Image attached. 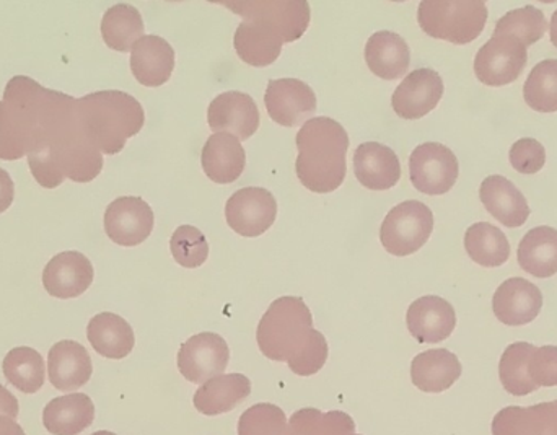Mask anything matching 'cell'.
Instances as JSON below:
<instances>
[{"label": "cell", "instance_id": "836d02e7", "mask_svg": "<svg viewBox=\"0 0 557 435\" xmlns=\"http://www.w3.org/2000/svg\"><path fill=\"white\" fill-rule=\"evenodd\" d=\"M536 346L529 343H513L504 351L499 364V378L507 394L513 397H527L539 388L530 378V358L535 352Z\"/></svg>", "mask_w": 557, "mask_h": 435}, {"label": "cell", "instance_id": "4dcf8cb0", "mask_svg": "<svg viewBox=\"0 0 557 435\" xmlns=\"http://www.w3.org/2000/svg\"><path fill=\"white\" fill-rule=\"evenodd\" d=\"M144 20L139 10L129 3H117L104 12L101 36L108 48L114 51H133L134 45L144 38Z\"/></svg>", "mask_w": 557, "mask_h": 435}, {"label": "cell", "instance_id": "52a82bcc", "mask_svg": "<svg viewBox=\"0 0 557 435\" xmlns=\"http://www.w3.org/2000/svg\"><path fill=\"white\" fill-rule=\"evenodd\" d=\"M527 61L529 52L519 39L494 33L493 38L478 51L474 74L481 84L504 87L520 77Z\"/></svg>", "mask_w": 557, "mask_h": 435}, {"label": "cell", "instance_id": "60d3db41", "mask_svg": "<svg viewBox=\"0 0 557 435\" xmlns=\"http://www.w3.org/2000/svg\"><path fill=\"white\" fill-rule=\"evenodd\" d=\"M510 165L523 175H535L546 163V150L532 137H523L513 144L509 153Z\"/></svg>", "mask_w": 557, "mask_h": 435}, {"label": "cell", "instance_id": "7c38bea8", "mask_svg": "<svg viewBox=\"0 0 557 435\" xmlns=\"http://www.w3.org/2000/svg\"><path fill=\"white\" fill-rule=\"evenodd\" d=\"M264 103L274 123L295 127L307 123L317 111V95L297 78H276L268 84Z\"/></svg>", "mask_w": 557, "mask_h": 435}, {"label": "cell", "instance_id": "8d00e7d4", "mask_svg": "<svg viewBox=\"0 0 557 435\" xmlns=\"http://www.w3.org/2000/svg\"><path fill=\"white\" fill-rule=\"evenodd\" d=\"M548 22L543 15L542 10L533 5L522 7V9L507 12L499 22L496 23L494 33H503L519 39L525 48L535 45L545 36L548 29Z\"/></svg>", "mask_w": 557, "mask_h": 435}, {"label": "cell", "instance_id": "484cf974", "mask_svg": "<svg viewBox=\"0 0 557 435\" xmlns=\"http://www.w3.org/2000/svg\"><path fill=\"white\" fill-rule=\"evenodd\" d=\"M460 361L448 349H431L412 359L411 381L424 394H442L461 377Z\"/></svg>", "mask_w": 557, "mask_h": 435}, {"label": "cell", "instance_id": "4316f807", "mask_svg": "<svg viewBox=\"0 0 557 435\" xmlns=\"http://www.w3.org/2000/svg\"><path fill=\"white\" fill-rule=\"evenodd\" d=\"M363 54L370 71L383 80L403 77L411 64L408 42L398 33L379 32L370 36Z\"/></svg>", "mask_w": 557, "mask_h": 435}, {"label": "cell", "instance_id": "ba28073f", "mask_svg": "<svg viewBox=\"0 0 557 435\" xmlns=\"http://www.w3.org/2000/svg\"><path fill=\"white\" fill-rule=\"evenodd\" d=\"M458 173L460 165L457 157L442 144H421L409 157L412 185L424 195L441 196L450 191L457 183Z\"/></svg>", "mask_w": 557, "mask_h": 435}, {"label": "cell", "instance_id": "7a4b0ae2", "mask_svg": "<svg viewBox=\"0 0 557 435\" xmlns=\"http://www.w3.org/2000/svg\"><path fill=\"white\" fill-rule=\"evenodd\" d=\"M297 149L295 172L305 188L326 195L343 185L349 136L337 121L326 116L308 120L298 130Z\"/></svg>", "mask_w": 557, "mask_h": 435}, {"label": "cell", "instance_id": "5b68a950", "mask_svg": "<svg viewBox=\"0 0 557 435\" xmlns=\"http://www.w3.org/2000/svg\"><path fill=\"white\" fill-rule=\"evenodd\" d=\"M418 22L425 35L454 45L473 42L487 22L484 2H421Z\"/></svg>", "mask_w": 557, "mask_h": 435}, {"label": "cell", "instance_id": "7dc6e473", "mask_svg": "<svg viewBox=\"0 0 557 435\" xmlns=\"http://www.w3.org/2000/svg\"><path fill=\"white\" fill-rule=\"evenodd\" d=\"M0 435H26L15 420L9 417H0Z\"/></svg>", "mask_w": 557, "mask_h": 435}, {"label": "cell", "instance_id": "d6a6232c", "mask_svg": "<svg viewBox=\"0 0 557 435\" xmlns=\"http://www.w3.org/2000/svg\"><path fill=\"white\" fill-rule=\"evenodd\" d=\"M2 369L7 381L22 394H36L45 385V361L33 348L12 349L3 359Z\"/></svg>", "mask_w": 557, "mask_h": 435}, {"label": "cell", "instance_id": "44dd1931", "mask_svg": "<svg viewBox=\"0 0 557 435\" xmlns=\"http://www.w3.org/2000/svg\"><path fill=\"white\" fill-rule=\"evenodd\" d=\"M354 170L360 185L386 191L401 179V163L395 150L379 142L360 144L354 153Z\"/></svg>", "mask_w": 557, "mask_h": 435}, {"label": "cell", "instance_id": "681fc988", "mask_svg": "<svg viewBox=\"0 0 557 435\" xmlns=\"http://www.w3.org/2000/svg\"><path fill=\"white\" fill-rule=\"evenodd\" d=\"M91 435H116V434L110 433V431H98V433H95Z\"/></svg>", "mask_w": 557, "mask_h": 435}, {"label": "cell", "instance_id": "603a6c76", "mask_svg": "<svg viewBox=\"0 0 557 435\" xmlns=\"http://www.w3.org/2000/svg\"><path fill=\"white\" fill-rule=\"evenodd\" d=\"M480 198L486 211L509 228L522 227L532 212L525 196L506 176H487L481 183Z\"/></svg>", "mask_w": 557, "mask_h": 435}, {"label": "cell", "instance_id": "7bdbcfd3", "mask_svg": "<svg viewBox=\"0 0 557 435\" xmlns=\"http://www.w3.org/2000/svg\"><path fill=\"white\" fill-rule=\"evenodd\" d=\"M529 372L536 388L557 387V346L536 348L530 358Z\"/></svg>", "mask_w": 557, "mask_h": 435}, {"label": "cell", "instance_id": "f1b7e54d", "mask_svg": "<svg viewBox=\"0 0 557 435\" xmlns=\"http://www.w3.org/2000/svg\"><path fill=\"white\" fill-rule=\"evenodd\" d=\"M87 338L97 355L107 359L127 358L136 345L133 328L123 316L103 312L95 315L87 326Z\"/></svg>", "mask_w": 557, "mask_h": 435}, {"label": "cell", "instance_id": "74e56055", "mask_svg": "<svg viewBox=\"0 0 557 435\" xmlns=\"http://www.w3.org/2000/svg\"><path fill=\"white\" fill-rule=\"evenodd\" d=\"M238 435H292L287 417L276 405L260 403L242 414Z\"/></svg>", "mask_w": 557, "mask_h": 435}, {"label": "cell", "instance_id": "9a60e30c", "mask_svg": "<svg viewBox=\"0 0 557 435\" xmlns=\"http://www.w3.org/2000/svg\"><path fill=\"white\" fill-rule=\"evenodd\" d=\"M95 271L90 260L78 251L55 254L42 271V286L49 296L67 300L90 289Z\"/></svg>", "mask_w": 557, "mask_h": 435}, {"label": "cell", "instance_id": "2e32d148", "mask_svg": "<svg viewBox=\"0 0 557 435\" xmlns=\"http://www.w3.org/2000/svg\"><path fill=\"white\" fill-rule=\"evenodd\" d=\"M227 7L242 18L255 16L276 26L285 41L294 42L305 35L310 25V3L298 2H218Z\"/></svg>", "mask_w": 557, "mask_h": 435}, {"label": "cell", "instance_id": "4fadbf2b", "mask_svg": "<svg viewBox=\"0 0 557 435\" xmlns=\"http://www.w3.org/2000/svg\"><path fill=\"white\" fill-rule=\"evenodd\" d=\"M444 80L434 69L412 71L396 88L392 107L403 120H421L435 110L444 97Z\"/></svg>", "mask_w": 557, "mask_h": 435}, {"label": "cell", "instance_id": "d6986e66", "mask_svg": "<svg viewBox=\"0 0 557 435\" xmlns=\"http://www.w3.org/2000/svg\"><path fill=\"white\" fill-rule=\"evenodd\" d=\"M285 42L276 26L255 16L244 18L234 36L238 58L253 67H268L276 62Z\"/></svg>", "mask_w": 557, "mask_h": 435}, {"label": "cell", "instance_id": "cb8c5ba5", "mask_svg": "<svg viewBox=\"0 0 557 435\" xmlns=\"http://www.w3.org/2000/svg\"><path fill=\"white\" fill-rule=\"evenodd\" d=\"M202 170L218 185H231L244 175L247 153L237 137L215 133L202 149Z\"/></svg>", "mask_w": 557, "mask_h": 435}, {"label": "cell", "instance_id": "3957f363", "mask_svg": "<svg viewBox=\"0 0 557 435\" xmlns=\"http://www.w3.org/2000/svg\"><path fill=\"white\" fill-rule=\"evenodd\" d=\"M77 114L87 139L107 156L120 153L127 139L143 130V104L120 90L95 91L78 98Z\"/></svg>", "mask_w": 557, "mask_h": 435}, {"label": "cell", "instance_id": "ee69618b", "mask_svg": "<svg viewBox=\"0 0 557 435\" xmlns=\"http://www.w3.org/2000/svg\"><path fill=\"white\" fill-rule=\"evenodd\" d=\"M535 410L539 414L540 434L557 435V401L536 405Z\"/></svg>", "mask_w": 557, "mask_h": 435}, {"label": "cell", "instance_id": "b9f144b4", "mask_svg": "<svg viewBox=\"0 0 557 435\" xmlns=\"http://www.w3.org/2000/svg\"><path fill=\"white\" fill-rule=\"evenodd\" d=\"M26 156L18 124L9 107L0 101V160H18Z\"/></svg>", "mask_w": 557, "mask_h": 435}, {"label": "cell", "instance_id": "8fae6325", "mask_svg": "<svg viewBox=\"0 0 557 435\" xmlns=\"http://www.w3.org/2000/svg\"><path fill=\"white\" fill-rule=\"evenodd\" d=\"M153 221L152 208L143 198L123 196L104 211V232L121 247H137L152 234Z\"/></svg>", "mask_w": 557, "mask_h": 435}, {"label": "cell", "instance_id": "e575fe53", "mask_svg": "<svg viewBox=\"0 0 557 435\" xmlns=\"http://www.w3.org/2000/svg\"><path fill=\"white\" fill-rule=\"evenodd\" d=\"M292 435H360L356 423L343 411L321 413L314 408L297 411L288 421Z\"/></svg>", "mask_w": 557, "mask_h": 435}, {"label": "cell", "instance_id": "7402d4cb", "mask_svg": "<svg viewBox=\"0 0 557 435\" xmlns=\"http://www.w3.org/2000/svg\"><path fill=\"white\" fill-rule=\"evenodd\" d=\"M48 374L52 387L59 391H75L88 384L94 364L81 343L65 339L55 343L49 351Z\"/></svg>", "mask_w": 557, "mask_h": 435}, {"label": "cell", "instance_id": "8992f818", "mask_svg": "<svg viewBox=\"0 0 557 435\" xmlns=\"http://www.w3.org/2000/svg\"><path fill=\"white\" fill-rule=\"evenodd\" d=\"M434 231V214L421 201H405L393 208L380 228L383 248L395 257L421 250Z\"/></svg>", "mask_w": 557, "mask_h": 435}, {"label": "cell", "instance_id": "e0dca14e", "mask_svg": "<svg viewBox=\"0 0 557 435\" xmlns=\"http://www.w3.org/2000/svg\"><path fill=\"white\" fill-rule=\"evenodd\" d=\"M406 323L416 341L435 345L450 338L457 326V313L451 303L442 297L425 296L411 303Z\"/></svg>", "mask_w": 557, "mask_h": 435}, {"label": "cell", "instance_id": "ffe728a7", "mask_svg": "<svg viewBox=\"0 0 557 435\" xmlns=\"http://www.w3.org/2000/svg\"><path fill=\"white\" fill-rule=\"evenodd\" d=\"M175 49L162 36H144L131 52V71L144 87L165 85L175 71Z\"/></svg>", "mask_w": 557, "mask_h": 435}, {"label": "cell", "instance_id": "f6af8a7d", "mask_svg": "<svg viewBox=\"0 0 557 435\" xmlns=\"http://www.w3.org/2000/svg\"><path fill=\"white\" fill-rule=\"evenodd\" d=\"M15 199V186L5 170L0 169V214L12 206Z\"/></svg>", "mask_w": 557, "mask_h": 435}, {"label": "cell", "instance_id": "ac0fdd59", "mask_svg": "<svg viewBox=\"0 0 557 435\" xmlns=\"http://www.w3.org/2000/svg\"><path fill=\"white\" fill-rule=\"evenodd\" d=\"M542 307V290L523 277L507 279L494 294V315L507 326L529 325L540 315Z\"/></svg>", "mask_w": 557, "mask_h": 435}, {"label": "cell", "instance_id": "277c9868", "mask_svg": "<svg viewBox=\"0 0 557 435\" xmlns=\"http://www.w3.org/2000/svg\"><path fill=\"white\" fill-rule=\"evenodd\" d=\"M320 332L313 328V316L301 297H281L271 303L258 325V348L264 358L295 364L313 345Z\"/></svg>", "mask_w": 557, "mask_h": 435}, {"label": "cell", "instance_id": "c3c4849f", "mask_svg": "<svg viewBox=\"0 0 557 435\" xmlns=\"http://www.w3.org/2000/svg\"><path fill=\"white\" fill-rule=\"evenodd\" d=\"M549 35H552V42L557 48V10L553 13L552 25H549Z\"/></svg>", "mask_w": 557, "mask_h": 435}, {"label": "cell", "instance_id": "83f0119b", "mask_svg": "<svg viewBox=\"0 0 557 435\" xmlns=\"http://www.w3.org/2000/svg\"><path fill=\"white\" fill-rule=\"evenodd\" d=\"M95 405L88 395L54 398L42 411V424L52 435H78L94 424Z\"/></svg>", "mask_w": 557, "mask_h": 435}, {"label": "cell", "instance_id": "d590c367", "mask_svg": "<svg viewBox=\"0 0 557 435\" xmlns=\"http://www.w3.org/2000/svg\"><path fill=\"white\" fill-rule=\"evenodd\" d=\"M523 98L539 113L557 111V59L539 62L523 87Z\"/></svg>", "mask_w": 557, "mask_h": 435}, {"label": "cell", "instance_id": "f546056e", "mask_svg": "<svg viewBox=\"0 0 557 435\" xmlns=\"http://www.w3.org/2000/svg\"><path fill=\"white\" fill-rule=\"evenodd\" d=\"M520 268L532 276L546 279L557 273V231L542 225L527 232L517 251Z\"/></svg>", "mask_w": 557, "mask_h": 435}, {"label": "cell", "instance_id": "9c48e42d", "mask_svg": "<svg viewBox=\"0 0 557 435\" xmlns=\"http://www.w3.org/2000/svg\"><path fill=\"white\" fill-rule=\"evenodd\" d=\"M231 362L227 341L218 333H199L183 343L178 352V371L191 384L202 385L224 375Z\"/></svg>", "mask_w": 557, "mask_h": 435}, {"label": "cell", "instance_id": "5bb4252c", "mask_svg": "<svg viewBox=\"0 0 557 435\" xmlns=\"http://www.w3.org/2000/svg\"><path fill=\"white\" fill-rule=\"evenodd\" d=\"M208 123L215 133H232L242 142L260 127V110L250 95L225 91L209 104Z\"/></svg>", "mask_w": 557, "mask_h": 435}, {"label": "cell", "instance_id": "30bf717a", "mask_svg": "<svg viewBox=\"0 0 557 435\" xmlns=\"http://www.w3.org/2000/svg\"><path fill=\"white\" fill-rule=\"evenodd\" d=\"M277 217L273 192L264 188H244L234 192L225 206L228 227L240 237L255 238L267 234Z\"/></svg>", "mask_w": 557, "mask_h": 435}, {"label": "cell", "instance_id": "bcb514c9", "mask_svg": "<svg viewBox=\"0 0 557 435\" xmlns=\"http://www.w3.org/2000/svg\"><path fill=\"white\" fill-rule=\"evenodd\" d=\"M20 405L15 395L10 394L3 385H0V414L15 420L18 417Z\"/></svg>", "mask_w": 557, "mask_h": 435}, {"label": "cell", "instance_id": "ab89813d", "mask_svg": "<svg viewBox=\"0 0 557 435\" xmlns=\"http://www.w3.org/2000/svg\"><path fill=\"white\" fill-rule=\"evenodd\" d=\"M493 435H540L533 408L509 407L493 421Z\"/></svg>", "mask_w": 557, "mask_h": 435}, {"label": "cell", "instance_id": "1f68e13d", "mask_svg": "<svg viewBox=\"0 0 557 435\" xmlns=\"http://www.w3.org/2000/svg\"><path fill=\"white\" fill-rule=\"evenodd\" d=\"M465 248L468 257L484 268L503 266L510 257V244L506 234L487 222H478L468 228L465 234Z\"/></svg>", "mask_w": 557, "mask_h": 435}, {"label": "cell", "instance_id": "f35d334b", "mask_svg": "<svg viewBox=\"0 0 557 435\" xmlns=\"http://www.w3.org/2000/svg\"><path fill=\"white\" fill-rule=\"evenodd\" d=\"M170 250L176 263L188 270L201 268L209 257V244L205 234L193 225L176 228L170 240Z\"/></svg>", "mask_w": 557, "mask_h": 435}, {"label": "cell", "instance_id": "d4e9b609", "mask_svg": "<svg viewBox=\"0 0 557 435\" xmlns=\"http://www.w3.org/2000/svg\"><path fill=\"white\" fill-rule=\"evenodd\" d=\"M251 395V382L247 375H219L202 384L193 398L196 410L214 418L231 413Z\"/></svg>", "mask_w": 557, "mask_h": 435}, {"label": "cell", "instance_id": "6da1fadb", "mask_svg": "<svg viewBox=\"0 0 557 435\" xmlns=\"http://www.w3.org/2000/svg\"><path fill=\"white\" fill-rule=\"evenodd\" d=\"M3 101L22 124L28 144V165L42 188L64 179L90 183L103 170V153L87 139L77 114V100L16 75L3 90Z\"/></svg>", "mask_w": 557, "mask_h": 435}]
</instances>
